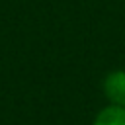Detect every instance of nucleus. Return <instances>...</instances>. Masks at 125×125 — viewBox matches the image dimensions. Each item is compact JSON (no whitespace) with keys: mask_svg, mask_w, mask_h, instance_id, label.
<instances>
[{"mask_svg":"<svg viewBox=\"0 0 125 125\" xmlns=\"http://www.w3.org/2000/svg\"><path fill=\"white\" fill-rule=\"evenodd\" d=\"M102 94L107 104L125 105V68H113L104 76Z\"/></svg>","mask_w":125,"mask_h":125,"instance_id":"nucleus-1","label":"nucleus"},{"mask_svg":"<svg viewBox=\"0 0 125 125\" xmlns=\"http://www.w3.org/2000/svg\"><path fill=\"white\" fill-rule=\"evenodd\" d=\"M92 125H125V105L105 104L94 115Z\"/></svg>","mask_w":125,"mask_h":125,"instance_id":"nucleus-2","label":"nucleus"}]
</instances>
